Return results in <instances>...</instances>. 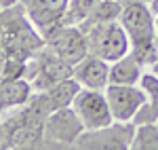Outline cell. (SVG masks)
<instances>
[{"instance_id":"1","label":"cell","mask_w":158,"mask_h":150,"mask_svg":"<svg viewBox=\"0 0 158 150\" xmlns=\"http://www.w3.org/2000/svg\"><path fill=\"white\" fill-rule=\"evenodd\" d=\"M42 47L44 36L19 2L0 11V68L32 62Z\"/></svg>"},{"instance_id":"2","label":"cell","mask_w":158,"mask_h":150,"mask_svg":"<svg viewBox=\"0 0 158 150\" xmlns=\"http://www.w3.org/2000/svg\"><path fill=\"white\" fill-rule=\"evenodd\" d=\"M51 114L47 101L34 93L25 106L2 114L4 139L2 148H42L44 146V123Z\"/></svg>"},{"instance_id":"3","label":"cell","mask_w":158,"mask_h":150,"mask_svg":"<svg viewBox=\"0 0 158 150\" xmlns=\"http://www.w3.org/2000/svg\"><path fill=\"white\" fill-rule=\"evenodd\" d=\"M120 24L131 40V53L146 66L148 70L158 59V42L154 21L156 15L143 0H120Z\"/></svg>"},{"instance_id":"4","label":"cell","mask_w":158,"mask_h":150,"mask_svg":"<svg viewBox=\"0 0 158 150\" xmlns=\"http://www.w3.org/2000/svg\"><path fill=\"white\" fill-rule=\"evenodd\" d=\"M86 34V45H89V55L101 57L106 62H116L122 55L131 51V40L127 36L120 19L103 21L93 28H89Z\"/></svg>"},{"instance_id":"5","label":"cell","mask_w":158,"mask_h":150,"mask_svg":"<svg viewBox=\"0 0 158 150\" xmlns=\"http://www.w3.org/2000/svg\"><path fill=\"white\" fill-rule=\"evenodd\" d=\"M72 76L74 66L61 59L59 55H55L51 49H47V45L36 53V57L30 62V70H27V80L32 83L34 93H42Z\"/></svg>"},{"instance_id":"6","label":"cell","mask_w":158,"mask_h":150,"mask_svg":"<svg viewBox=\"0 0 158 150\" xmlns=\"http://www.w3.org/2000/svg\"><path fill=\"white\" fill-rule=\"evenodd\" d=\"M135 123L114 121L99 129H85L74 148L82 150H129L133 144Z\"/></svg>"},{"instance_id":"7","label":"cell","mask_w":158,"mask_h":150,"mask_svg":"<svg viewBox=\"0 0 158 150\" xmlns=\"http://www.w3.org/2000/svg\"><path fill=\"white\" fill-rule=\"evenodd\" d=\"M85 125L80 123L78 114L72 106L59 108L49 114L44 123V148H68L74 146L76 139L82 135Z\"/></svg>"},{"instance_id":"8","label":"cell","mask_w":158,"mask_h":150,"mask_svg":"<svg viewBox=\"0 0 158 150\" xmlns=\"http://www.w3.org/2000/svg\"><path fill=\"white\" fill-rule=\"evenodd\" d=\"M44 45H47V49H51L55 55H59L61 59H65L72 66H76L80 59H85L89 55L86 34L82 32L80 25H57L53 32L44 36Z\"/></svg>"},{"instance_id":"9","label":"cell","mask_w":158,"mask_h":150,"mask_svg":"<svg viewBox=\"0 0 158 150\" xmlns=\"http://www.w3.org/2000/svg\"><path fill=\"white\" fill-rule=\"evenodd\" d=\"M72 108L76 110L80 123L85 129H99L110 123H114V116L110 110L106 89H80L78 95L74 97Z\"/></svg>"},{"instance_id":"10","label":"cell","mask_w":158,"mask_h":150,"mask_svg":"<svg viewBox=\"0 0 158 150\" xmlns=\"http://www.w3.org/2000/svg\"><path fill=\"white\" fill-rule=\"evenodd\" d=\"M106 97H108L114 121L133 123L139 108L146 101V93H143L141 85H114V83H110L106 87Z\"/></svg>"},{"instance_id":"11","label":"cell","mask_w":158,"mask_h":150,"mask_svg":"<svg viewBox=\"0 0 158 150\" xmlns=\"http://www.w3.org/2000/svg\"><path fill=\"white\" fill-rule=\"evenodd\" d=\"M19 4L23 6L32 24L40 30V34L47 36L57 25L63 24L70 0H19Z\"/></svg>"},{"instance_id":"12","label":"cell","mask_w":158,"mask_h":150,"mask_svg":"<svg viewBox=\"0 0 158 150\" xmlns=\"http://www.w3.org/2000/svg\"><path fill=\"white\" fill-rule=\"evenodd\" d=\"M34 95L32 83L23 76H0V112L6 114L25 106Z\"/></svg>"},{"instance_id":"13","label":"cell","mask_w":158,"mask_h":150,"mask_svg":"<svg viewBox=\"0 0 158 150\" xmlns=\"http://www.w3.org/2000/svg\"><path fill=\"white\" fill-rule=\"evenodd\" d=\"M74 78L85 89H106L110 85V62L86 55L74 66Z\"/></svg>"},{"instance_id":"14","label":"cell","mask_w":158,"mask_h":150,"mask_svg":"<svg viewBox=\"0 0 158 150\" xmlns=\"http://www.w3.org/2000/svg\"><path fill=\"white\" fill-rule=\"evenodd\" d=\"M148 68L135 57V53H127L120 59L110 63V83L114 85H139Z\"/></svg>"},{"instance_id":"15","label":"cell","mask_w":158,"mask_h":150,"mask_svg":"<svg viewBox=\"0 0 158 150\" xmlns=\"http://www.w3.org/2000/svg\"><path fill=\"white\" fill-rule=\"evenodd\" d=\"M139 85L146 93V101L139 108V112L135 116V125L139 123H156L158 121V74H154L152 70H146Z\"/></svg>"},{"instance_id":"16","label":"cell","mask_w":158,"mask_h":150,"mask_svg":"<svg viewBox=\"0 0 158 150\" xmlns=\"http://www.w3.org/2000/svg\"><path fill=\"white\" fill-rule=\"evenodd\" d=\"M80 85H78V80L76 78H68V80H63L59 85H55V87L47 89V91H42L40 93V97L47 101V106L51 108V112H55V110H59V108H65V106H72L74 97L78 95V91H80Z\"/></svg>"},{"instance_id":"17","label":"cell","mask_w":158,"mask_h":150,"mask_svg":"<svg viewBox=\"0 0 158 150\" xmlns=\"http://www.w3.org/2000/svg\"><path fill=\"white\" fill-rule=\"evenodd\" d=\"M120 11H122L120 0H101L97 6L89 13V17L80 24V28H82V32H86L89 28H93V25H97V24L112 21V19H120Z\"/></svg>"},{"instance_id":"18","label":"cell","mask_w":158,"mask_h":150,"mask_svg":"<svg viewBox=\"0 0 158 150\" xmlns=\"http://www.w3.org/2000/svg\"><path fill=\"white\" fill-rule=\"evenodd\" d=\"M133 150H158V125L156 123H139L135 125Z\"/></svg>"},{"instance_id":"19","label":"cell","mask_w":158,"mask_h":150,"mask_svg":"<svg viewBox=\"0 0 158 150\" xmlns=\"http://www.w3.org/2000/svg\"><path fill=\"white\" fill-rule=\"evenodd\" d=\"M19 0H0V11H4V9H9L13 4H17Z\"/></svg>"},{"instance_id":"20","label":"cell","mask_w":158,"mask_h":150,"mask_svg":"<svg viewBox=\"0 0 158 150\" xmlns=\"http://www.w3.org/2000/svg\"><path fill=\"white\" fill-rule=\"evenodd\" d=\"M148 6H150V9H152V13H154V15L158 17V0H152V2H150Z\"/></svg>"},{"instance_id":"21","label":"cell","mask_w":158,"mask_h":150,"mask_svg":"<svg viewBox=\"0 0 158 150\" xmlns=\"http://www.w3.org/2000/svg\"><path fill=\"white\" fill-rule=\"evenodd\" d=\"M150 70H152V72H154V74H158V59L154 63H152V68H150Z\"/></svg>"},{"instance_id":"22","label":"cell","mask_w":158,"mask_h":150,"mask_svg":"<svg viewBox=\"0 0 158 150\" xmlns=\"http://www.w3.org/2000/svg\"><path fill=\"white\" fill-rule=\"evenodd\" d=\"M154 30H156V42H158V17H156V21H154Z\"/></svg>"},{"instance_id":"23","label":"cell","mask_w":158,"mask_h":150,"mask_svg":"<svg viewBox=\"0 0 158 150\" xmlns=\"http://www.w3.org/2000/svg\"><path fill=\"white\" fill-rule=\"evenodd\" d=\"M143 2H148V4H150V2H152V0H143Z\"/></svg>"},{"instance_id":"24","label":"cell","mask_w":158,"mask_h":150,"mask_svg":"<svg viewBox=\"0 0 158 150\" xmlns=\"http://www.w3.org/2000/svg\"><path fill=\"white\" fill-rule=\"evenodd\" d=\"M156 125H158V121H156Z\"/></svg>"}]
</instances>
